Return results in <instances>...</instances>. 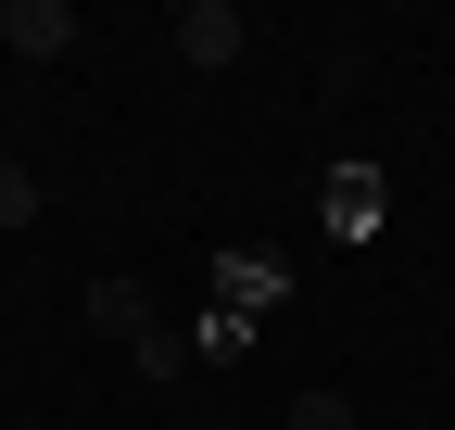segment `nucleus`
Here are the masks:
<instances>
[{"label":"nucleus","mask_w":455,"mask_h":430,"mask_svg":"<svg viewBox=\"0 0 455 430\" xmlns=\"http://www.w3.org/2000/svg\"><path fill=\"white\" fill-rule=\"evenodd\" d=\"M89 316H101L114 342H152V291H140V279H101V291H89Z\"/></svg>","instance_id":"7ed1b4c3"},{"label":"nucleus","mask_w":455,"mask_h":430,"mask_svg":"<svg viewBox=\"0 0 455 430\" xmlns=\"http://www.w3.org/2000/svg\"><path fill=\"white\" fill-rule=\"evenodd\" d=\"M26 215H38V178H26V165H0V228H26Z\"/></svg>","instance_id":"39448f33"},{"label":"nucleus","mask_w":455,"mask_h":430,"mask_svg":"<svg viewBox=\"0 0 455 430\" xmlns=\"http://www.w3.org/2000/svg\"><path fill=\"white\" fill-rule=\"evenodd\" d=\"M291 430H355V405H341V393H304V405H291Z\"/></svg>","instance_id":"423d86ee"},{"label":"nucleus","mask_w":455,"mask_h":430,"mask_svg":"<svg viewBox=\"0 0 455 430\" xmlns=\"http://www.w3.org/2000/svg\"><path fill=\"white\" fill-rule=\"evenodd\" d=\"M0 38H26V51H76V0H0Z\"/></svg>","instance_id":"f03ea898"},{"label":"nucleus","mask_w":455,"mask_h":430,"mask_svg":"<svg viewBox=\"0 0 455 430\" xmlns=\"http://www.w3.org/2000/svg\"><path fill=\"white\" fill-rule=\"evenodd\" d=\"M329 215H341V228H379V178L341 165V178H329Z\"/></svg>","instance_id":"20e7f679"},{"label":"nucleus","mask_w":455,"mask_h":430,"mask_svg":"<svg viewBox=\"0 0 455 430\" xmlns=\"http://www.w3.org/2000/svg\"><path fill=\"white\" fill-rule=\"evenodd\" d=\"M228 51H241V13H228V0H190V13H178V64H228Z\"/></svg>","instance_id":"f257e3e1"}]
</instances>
